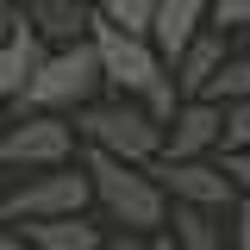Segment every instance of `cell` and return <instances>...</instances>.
I'll return each instance as SVG.
<instances>
[{"label":"cell","mask_w":250,"mask_h":250,"mask_svg":"<svg viewBox=\"0 0 250 250\" xmlns=\"http://www.w3.org/2000/svg\"><path fill=\"white\" fill-rule=\"evenodd\" d=\"M88 182H94V200L100 213L113 219L119 231H163L169 225V194L144 163H125V156H106L88 144Z\"/></svg>","instance_id":"obj_1"},{"label":"cell","mask_w":250,"mask_h":250,"mask_svg":"<svg viewBox=\"0 0 250 250\" xmlns=\"http://www.w3.org/2000/svg\"><path fill=\"white\" fill-rule=\"evenodd\" d=\"M100 88H106V75H100V50H94V38L50 44L44 62L31 69L25 94H19V113H75V106H88Z\"/></svg>","instance_id":"obj_2"},{"label":"cell","mask_w":250,"mask_h":250,"mask_svg":"<svg viewBox=\"0 0 250 250\" xmlns=\"http://www.w3.org/2000/svg\"><path fill=\"white\" fill-rule=\"evenodd\" d=\"M6 19H13V13H0V38H6Z\"/></svg>","instance_id":"obj_25"},{"label":"cell","mask_w":250,"mask_h":250,"mask_svg":"<svg viewBox=\"0 0 250 250\" xmlns=\"http://www.w3.org/2000/svg\"><path fill=\"white\" fill-rule=\"evenodd\" d=\"M144 169L163 182V194H169L175 207L225 213V207L238 200V188H231V175H225V163H213V156H156V163H144Z\"/></svg>","instance_id":"obj_7"},{"label":"cell","mask_w":250,"mask_h":250,"mask_svg":"<svg viewBox=\"0 0 250 250\" xmlns=\"http://www.w3.org/2000/svg\"><path fill=\"white\" fill-rule=\"evenodd\" d=\"M0 131H6V100H0Z\"/></svg>","instance_id":"obj_24"},{"label":"cell","mask_w":250,"mask_h":250,"mask_svg":"<svg viewBox=\"0 0 250 250\" xmlns=\"http://www.w3.org/2000/svg\"><path fill=\"white\" fill-rule=\"evenodd\" d=\"M175 231V250H225V231H219V219L207 213V207H175V219H169Z\"/></svg>","instance_id":"obj_14"},{"label":"cell","mask_w":250,"mask_h":250,"mask_svg":"<svg viewBox=\"0 0 250 250\" xmlns=\"http://www.w3.org/2000/svg\"><path fill=\"white\" fill-rule=\"evenodd\" d=\"M13 6H19V0H0V13H13Z\"/></svg>","instance_id":"obj_23"},{"label":"cell","mask_w":250,"mask_h":250,"mask_svg":"<svg viewBox=\"0 0 250 250\" xmlns=\"http://www.w3.org/2000/svg\"><path fill=\"white\" fill-rule=\"evenodd\" d=\"M207 25L219 31H250V0H213V19Z\"/></svg>","instance_id":"obj_18"},{"label":"cell","mask_w":250,"mask_h":250,"mask_svg":"<svg viewBox=\"0 0 250 250\" xmlns=\"http://www.w3.org/2000/svg\"><path fill=\"white\" fill-rule=\"evenodd\" d=\"M44 38H38V25L25 19V6H13V19H6V38H0V100H19L31 82V69L44 62Z\"/></svg>","instance_id":"obj_9"},{"label":"cell","mask_w":250,"mask_h":250,"mask_svg":"<svg viewBox=\"0 0 250 250\" xmlns=\"http://www.w3.org/2000/svg\"><path fill=\"white\" fill-rule=\"evenodd\" d=\"M207 19H213V0H156V13H150V44L163 50V62L175 57Z\"/></svg>","instance_id":"obj_11"},{"label":"cell","mask_w":250,"mask_h":250,"mask_svg":"<svg viewBox=\"0 0 250 250\" xmlns=\"http://www.w3.org/2000/svg\"><path fill=\"white\" fill-rule=\"evenodd\" d=\"M25 19L38 25L44 44H75V38H88V6H82V0H25Z\"/></svg>","instance_id":"obj_13"},{"label":"cell","mask_w":250,"mask_h":250,"mask_svg":"<svg viewBox=\"0 0 250 250\" xmlns=\"http://www.w3.org/2000/svg\"><path fill=\"white\" fill-rule=\"evenodd\" d=\"M219 163H225V175H231V188L250 200V150H219Z\"/></svg>","instance_id":"obj_19"},{"label":"cell","mask_w":250,"mask_h":250,"mask_svg":"<svg viewBox=\"0 0 250 250\" xmlns=\"http://www.w3.org/2000/svg\"><path fill=\"white\" fill-rule=\"evenodd\" d=\"M75 131L88 138L94 150L125 156V163H156V156H163V138H169V125L156 119L144 100H131V94L75 106Z\"/></svg>","instance_id":"obj_3"},{"label":"cell","mask_w":250,"mask_h":250,"mask_svg":"<svg viewBox=\"0 0 250 250\" xmlns=\"http://www.w3.org/2000/svg\"><path fill=\"white\" fill-rule=\"evenodd\" d=\"M19 231H25L31 250H100V244H106V231H100L88 213H69V219H25Z\"/></svg>","instance_id":"obj_12"},{"label":"cell","mask_w":250,"mask_h":250,"mask_svg":"<svg viewBox=\"0 0 250 250\" xmlns=\"http://www.w3.org/2000/svg\"><path fill=\"white\" fill-rule=\"evenodd\" d=\"M88 38H94V50H100V75H106V88H113V94L144 100V94L169 75L163 50H156L144 31H125V25H113V19L88 13Z\"/></svg>","instance_id":"obj_4"},{"label":"cell","mask_w":250,"mask_h":250,"mask_svg":"<svg viewBox=\"0 0 250 250\" xmlns=\"http://www.w3.org/2000/svg\"><path fill=\"white\" fill-rule=\"evenodd\" d=\"M207 100H250V57H225L219 62V75L207 82Z\"/></svg>","instance_id":"obj_15"},{"label":"cell","mask_w":250,"mask_h":250,"mask_svg":"<svg viewBox=\"0 0 250 250\" xmlns=\"http://www.w3.org/2000/svg\"><path fill=\"white\" fill-rule=\"evenodd\" d=\"M75 119L69 113H19V125L0 131V169H57L75 163Z\"/></svg>","instance_id":"obj_6"},{"label":"cell","mask_w":250,"mask_h":250,"mask_svg":"<svg viewBox=\"0 0 250 250\" xmlns=\"http://www.w3.org/2000/svg\"><path fill=\"white\" fill-rule=\"evenodd\" d=\"M94 13H100V19H113V25H125V31H144V38H150L156 0H94Z\"/></svg>","instance_id":"obj_16"},{"label":"cell","mask_w":250,"mask_h":250,"mask_svg":"<svg viewBox=\"0 0 250 250\" xmlns=\"http://www.w3.org/2000/svg\"><path fill=\"white\" fill-rule=\"evenodd\" d=\"M219 62H225V31H219V25H200V31H194V38L182 44V50L169 57V69H175V88H182V100L207 94V82L219 75Z\"/></svg>","instance_id":"obj_10"},{"label":"cell","mask_w":250,"mask_h":250,"mask_svg":"<svg viewBox=\"0 0 250 250\" xmlns=\"http://www.w3.org/2000/svg\"><path fill=\"white\" fill-rule=\"evenodd\" d=\"M219 150H250V100H225V125H219Z\"/></svg>","instance_id":"obj_17"},{"label":"cell","mask_w":250,"mask_h":250,"mask_svg":"<svg viewBox=\"0 0 250 250\" xmlns=\"http://www.w3.org/2000/svg\"><path fill=\"white\" fill-rule=\"evenodd\" d=\"M231 250H250V200H231Z\"/></svg>","instance_id":"obj_20"},{"label":"cell","mask_w":250,"mask_h":250,"mask_svg":"<svg viewBox=\"0 0 250 250\" xmlns=\"http://www.w3.org/2000/svg\"><path fill=\"white\" fill-rule=\"evenodd\" d=\"M94 182L82 163H57V169H31L25 182L0 200V219L6 225H25V219H69V213H88Z\"/></svg>","instance_id":"obj_5"},{"label":"cell","mask_w":250,"mask_h":250,"mask_svg":"<svg viewBox=\"0 0 250 250\" xmlns=\"http://www.w3.org/2000/svg\"><path fill=\"white\" fill-rule=\"evenodd\" d=\"M219 125H225L219 100H207V94L182 100L175 119H169V138H163V156H213L219 150Z\"/></svg>","instance_id":"obj_8"},{"label":"cell","mask_w":250,"mask_h":250,"mask_svg":"<svg viewBox=\"0 0 250 250\" xmlns=\"http://www.w3.org/2000/svg\"><path fill=\"white\" fill-rule=\"evenodd\" d=\"M100 250H150V244H144V231H113Z\"/></svg>","instance_id":"obj_21"},{"label":"cell","mask_w":250,"mask_h":250,"mask_svg":"<svg viewBox=\"0 0 250 250\" xmlns=\"http://www.w3.org/2000/svg\"><path fill=\"white\" fill-rule=\"evenodd\" d=\"M0 250H25V231H0Z\"/></svg>","instance_id":"obj_22"}]
</instances>
